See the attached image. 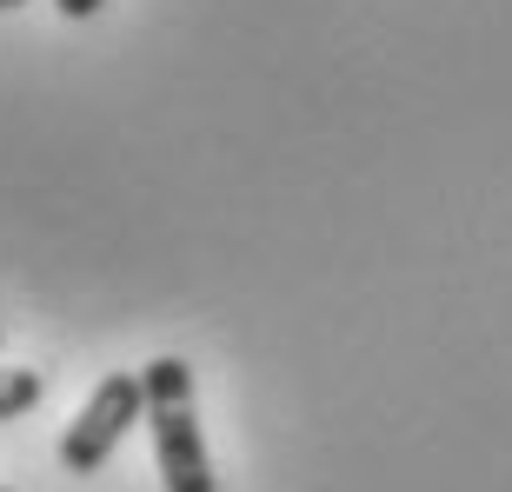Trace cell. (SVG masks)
Segmentation results:
<instances>
[{"instance_id": "obj_4", "label": "cell", "mask_w": 512, "mask_h": 492, "mask_svg": "<svg viewBox=\"0 0 512 492\" xmlns=\"http://www.w3.org/2000/svg\"><path fill=\"white\" fill-rule=\"evenodd\" d=\"M54 7H60V14H67V20H94L100 7H107V0H54Z\"/></svg>"}, {"instance_id": "obj_6", "label": "cell", "mask_w": 512, "mask_h": 492, "mask_svg": "<svg viewBox=\"0 0 512 492\" xmlns=\"http://www.w3.org/2000/svg\"><path fill=\"white\" fill-rule=\"evenodd\" d=\"M0 492H7V486H0Z\"/></svg>"}, {"instance_id": "obj_1", "label": "cell", "mask_w": 512, "mask_h": 492, "mask_svg": "<svg viewBox=\"0 0 512 492\" xmlns=\"http://www.w3.org/2000/svg\"><path fill=\"white\" fill-rule=\"evenodd\" d=\"M140 386H147L153 459H160V479H167V492H220V486H213L207 439H200L193 366H187V360H173V353H160V360L140 366Z\"/></svg>"}, {"instance_id": "obj_2", "label": "cell", "mask_w": 512, "mask_h": 492, "mask_svg": "<svg viewBox=\"0 0 512 492\" xmlns=\"http://www.w3.org/2000/svg\"><path fill=\"white\" fill-rule=\"evenodd\" d=\"M140 413H147L140 373H107L94 393H87V406L74 413V426L60 433V466H67V473H100V466L114 459V446L133 433Z\"/></svg>"}, {"instance_id": "obj_3", "label": "cell", "mask_w": 512, "mask_h": 492, "mask_svg": "<svg viewBox=\"0 0 512 492\" xmlns=\"http://www.w3.org/2000/svg\"><path fill=\"white\" fill-rule=\"evenodd\" d=\"M40 393H47V386H40L34 366H7V373H0V426H7V419H20V413H34Z\"/></svg>"}, {"instance_id": "obj_5", "label": "cell", "mask_w": 512, "mask_h": 492, "mask_svg": "<svg viewBox=\"0 0 512 492\" xmlns=\"http://www.w3.org/2000/svg\"><path fill=\"white\" fill-rule=\"evenodd\" d=\"M7 7H27V0H0V14H7Z\"/></svg>"}]
</instances>
